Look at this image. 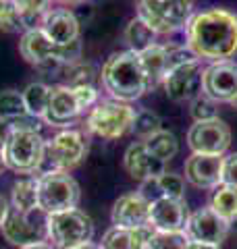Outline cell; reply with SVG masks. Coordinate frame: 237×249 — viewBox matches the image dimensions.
I'll return each mask as SVG.
<instances>
[{"label":"cell","mask_w":237,"mask_h":249,"mask_svg":"<svg viewBox=\"0 0 237 249\" xmlns=\"http://www.w3.org/2000/svg\"><path fill=\"white\" fill-rule=\"evenodd\" d=\"M2 232L9 243L17 247H29L44 243L46 237V220L44 224H38L31 220V214H21L17 210H9V216L2 224Z\"/></svg>","instance_id":"16"},{"label":"cell","mask_w":237,"mask_h":249,"mask_svg":"<svg viewBox=\"0 0 237 249\" xmlns=\"http://www.w3.org/2000/svg\"><path fill=\"white\" fill-rule=\"evenodd\" d=\"M13 210L34 214L38 210V178H19L13 185Z\"/></svg>","instance_id":"23"},{"label":"cell","mask_w":237,"mask_h":249,"mask_svg":"<svg viewBox=\"0 0 237 249\" xmlns=\"http://www.w3.org/2000/svg\"><path fill=\"white\" fill-rule=\"evenodd\" d=\"M50 91H52L50 85H46L42 81L29 83L27 88L21 91L27 116H31V119H44L46 108H48V100H50Z\"/></svg>","instance_id":"21"},{"label":"cell","mask_w":237,"mask_h":249,"mask_svg":"<svg viewBox=\"0 0 237 249\" xmlns=\"http://www.w3.org/2000/svg\"><path fill=\"white\" fill-rule=\"evenodd\" d=\"M185 235L189 241H198V243L220 245L229 235V222L220 218L212 208H200L194 214H189Z\"/></svg>","instance_id":"11"},{"label":"cell","mask_w":237,"mask_h":249,"mask_svg":"<svg viewBox=\"0 0 237 249\" xmlns=\"http://www.w3.org/2000/svg\"><path fill=\"white\" fill-rule=\"evenodd\" d=\"M223 183L237 187V152L223 160Z\"/></svg>","instance_id":"37"},{"label":"cell","mask_w":237,"mask_h":249,"mask_svg":"<svg viewBox=\"0 0 237 249\" xmlns=\"http://www.w3.org/2000/svg\"><path fill=\"white\" fill-rule=\"evenodd\" d=\"M144 145L148 147V152L156 156L158 160H162L164 164H167L169 160H173L177 156L179 152V142H177V137L171 133V131H164L160 129L158 133L154 135H150L144 139Z\"/></svg>","instance_id":"25"},{"label":"cell","mask_w":237,"mask_h":249,"mask_svg":"<svg viewBox=\"0 0 237 249\" xmlns=\"http://www.w3.org/2000/svg\"><path fill=\"white\" fill-rule=\"evenodd\" d=\"M229 104H231L233 108H237V93H235V98H233V100H231V102H229Z\"/></svg>","instance_id":"44"},{"label":"cell","mask_w":237,"mask_h":249,"mask_svg":"<svg viewBox=\"0 0 237 249\" xmlns=\"http://www.w3.org/2000/svg\"><path fill=\"white\" fill-rule=\"evenodd\" d=\"M59 2H65V4H71V2H81V0H59Z\"/></svg>","instance_id":"43"},{"label":"cell","mask_w":237,"mask_h":249,"mask_svg":"<svg viewBox=\"0 0 237 249\" xmlns=\"http://www.w3.org/2000/svg\"><path fill=\"white\" fill-rule=\"evenodd\" d=\"M139 58H141V67H144V73H146L148 89H154L158 83L164 81V77L169 73V48L160 44H154L148 50L141 52Z\"/></svg>","instance_id":"20"},{"label":"cell","mask_w":237,"mask_h":249,"mask_svg":"<svg viewBox=\"0 0 237 249\" xmlns=\"http://www.w3.org/2000/svg\"><path fill=\"white\" fill-rule=\"evenodd\" d=\"M42 31L54 44L65 46L79 40V21L69 9L48 11L42 19Z\"/></svg>","instance_id":"19"},{"label":"cell","mask_w":237,"mask_h":249,"mask_svg":"<svg viewBox=\"0 0 237 249\" xmlns=\"http://www.w3.org/2000/svg\"><path fill=\"white\" fill-rule=\"evenodd\" d=\"M81 106H79L75 91L69 85H57L50 91L48 108H46L44 121L52 124V127H67L69 123H73L79 114H81Z\"/></svg>","instance_id":"18"},{"label":"cell","mask_w":237,"mask_h":249,"mask_svg":"<svg viewBox=\"0 0 237 249\" xmlns=\"http://www.w3.org/2000/svg\"><path fill=\"white\" fill-rule=\"evenodd\" d=\"M202 65L200 60L187 62V65H181L177 69L167 73L164 77V93L173 102H187V100H194L202 88Z\"/></svg>","instance_id":"12"},{"label":"cell","mask_w":237,"mask_h":249,"mask_svg":"<svg viewBox=\"0 0 237 249\" xmlns=\"http://www.w3.org/2000/svg\"><path fill=\"white\" fill-rule=\"evenodd\" d=\"M100 79L104 89L113 96V100L125 104L136 102L138 98L144 96V91H148L141 58L138 52L131 50L115 52L113 56H108L104 67H102Z\"/></svg>","instance_id":"2"},{"label":"cell","mask_w":237,"mask_h":249,"mask_svg":"<svg viewBox=\"0 0 237 249\" xmlns=\"http://www.w3.org/2000/svg\"><path fill=\"white\" fill-rule=\"evenodd\" d=\"M187 48L198 58L229 60L237 54V15L227 9L196 13L187 23Z\"/></svg>","instance_id":"1"},{"label":"cell","mask_w":237,"mask_h":249,"mask_svg":"<svg viewBox=\"0 0 237 249\" xmlns=\"http://www.w3.org/2000/svg\"><path fill=\"white\" fill-rule=\"evenodd\" d=\"M187 218H189V212L183 199L156 197L150 201V224L154 227V231L183 232Z\"/></svg>","instance_id":"13"},{"label":"cell","mask_w":237,"mask_h":249,"mask_svg":"<svg viewBox=\"0 0 237 249\" xmlns=\"http://www.w3.org/2000/svg\"><path fill=\"white\" fill-rule=\"evenodd\" d=\"M136 121V110L118 100H102L88 114L85 127L102 139H118L129 133Z\"/></svg>","instance_id":"8"},{"label":"cell","mask_w":237,"mask_h":249,"mask_svg":"<svg viewBox=\"0 0 237 249\" xmlns=\"http://www.w3.org/2000/svg\"><path fill=\"white\" fill-rule=\"evenodd\" d=\"M13 2L25 31L36 29L38 27L36 23L44 19V15L48 13V6H50V0H13Z\"/></svg>","instance_id":"27"},{"label":"cell","mask_w":237,"mask_h":249,"mask_svg":"<svg viewBox=\"0 0 237 249\" xmlns=\"http://www.w3.org/2000/svg\"><path fill=\"white\" fill-rule=\"evenodd\" d=\"M92 235V218L77 208L46 216V239L54 249H75L83 243H90Z\"/></svg>","instance_id":"6"},{"label":"cell","mask_w":237,"mask_h":249,"mask_svg":"<svg viewBox=\"0 0 237 249\" xmlns=\"http://www.w3.org/2000/svg\"><path fill=\"white\" fill-rule=\"evenodd\" d=\"M23 29V23L13 0H0V31L4 34H17Z\"/></svg>","instance_id":"31"},{"label":"cell","mask_w":237,"mask_h":249,"mask_svg":"<svg viewBox=\"0 0 237 249\" xmlns=\"http://www.w3.org/2000/svg\"><path fill=\"white\" fill-rule=\"evenodd\" d=\"M138 17L158 36L187 27L194 17V0H136Z\"/></svg>","instance_id":"5"},{"label":"cell","mask_w":237,"mask_h":249,"mask_svg":"<svg viewBox=\"0 0 237 249\" xmlns=\"http://www.w3.org/2000/svg\"><path fill=\"white\" fill-rule=\"evenodd\" d=\"M154 232H156V231H154L152 224H144V227L131 229V231H129L131 249H150V243H152Z\"/></svg>","instance_id":"35"},{"label":"cell","mask_w":237,"mask_h":249,"mask_svg":"<svg viewBox=\"0 0 237 249\" xmlns=\"http://www.w3.org/2000/svg\"><path fill=\"white\" fill-rule=\"evenodd\" d=\"M156 36H158L156 31L150 29L139 17H133L127 23V27H125V42H127L131 52H138V54L148 50L150 46H154Z\"/></svg>","instance_id":"24"},{"label":"cell","mask_w":237,"mask_h":249,"mask_svg":"<svg viewBox=\"0 0 237 249\" xmlns=\"http://www.w3.org/2000/svg\"><path fill=\"white\" fill-rule=\"evenodd\" d=\"M110 218H113L115 227L127 229V231L150 224V199L144 193H127V196H121L115 201Z\"/></svg>","instance_id":"15"},{"label":"cell","mask_w":237,"mask_h":249,"mask_svg":"<svg viewBox=\"0 0 237 249\" xmlns=\"http://www.w3.org/2000/svg\"><path fill=\"white\" fill-rule=\"evenodd\" d=\"M223 156L192 154L185 160V178L198 189H215L223 183Z\"/></svg>","instance_id":"14"},{"label":"cell","mask_w":237,"mask_h":249,"mask_svg":"<svg viewBox=\"0 0 237 249\" xmlns=\"http://www.w3.org/2000/svg\"><path fill=\"white\" fill-rule=\"evenodd\" d=\"M62 73L69 79V88H81V85H94V67L85 62H75V65L62 67Z\"/></svg>","instance_id":"30"},{"label":"cell","mask_w":237,"mask_h":249,"mask_svg":"<svg viewBox=\"0 0 237 249\" xmlns=\"http://www.w3.org/2000/svg\"><path fill=\"white\" fill-rule=\"evenodd\" d=\"M9 204H6V199L0 196V227L4 224V220H6V216H9Z\"/></svg>","instance_id":"38"},{"label":"cell","mask_w":237,"mask_h":249,"mask_svg":"<svg viewBox=\"0 0 237 249\" xmlns=\"http://www.w3.org/2000/svg\"><path fill=\"white\" fill-rule=\"evenodd\" d=\"M202 91L215 102H231L237 93V62H210L202 73Z\"/></svg>","instance_id":"10"},{"label":"cell","mask_w":237,"mask_h":249,"mask_svg":"<svg viewBox=\"0 0 237 249\" xmlns=\"http://www.w3.org/2000/svg\"><path fill=\"white\" fill-rule=\"evenodd\" d=\"M79 197H81L79 185L69 173L38 177V210L46 216L77 208Z\"/></svg>","instance_id":"7"},{"label":"cell","mask_w":237,"mask_h":249,"mask_svg":"<svg viewBox=\"0 0 237 249\" xmlns=\"http://www.w3.org/2000/svg\"><path fill=\"white\" fill-rule=\"evenodd\" d=\"M185 249H220V245H210V243H198V241H189Z\"/></svg>","instance_id":"39"},{"label":"cell","mask_w":237,"mask_h":249,"mask_svg":"<svg viewBox=\"0 0 237 249\" xmlns=\"http://www.w3.org/2000/svg\"><path fill=\"white\" fill-rule=\"evenodd\" d=\"M192 116H194V123H200V121H210V119H217V102L210 100L206 93H198V96L192 100Z\"/></svg>","instance_id":"33"},{"label":"cell","mask_w":237,"mask_h":249,"mask_svg":"<svg viewBox=\"0 0 237 249\" xmlns=\"http://www.w3.org/2000/svg\"><path fill=\"white\" fill-rule=\"evenodd\" d=\"M208 208H212L220 218H225L227 222L235 220L237 218V187L225 185V183L215 187Z\"/></svg>","instance_id":"22"},{"label":"cell","mask_w":237,"mask_h":249,"mask_svg":"<svg viewBox=\"0 0 237 249\" xmlns=\"http://www.w3.org/2000/svg\"><path fill=\"white\" fill-rule=\"evenodd\" d=\"M123 164L131 178H138V181H144V183L154 181V178H158L162 173H167V164H164L162 160H158L156 156L150 154L144 142H136L125 150Z\"/></svg>","instance_id":"17"},{"label":"cell","mask_w":237,"mask_h":249,"mask_svg":"<svg viewBox=\"0 0 237 249\" xmlns=\"http://www.w3.org/2000/svg\"><path fill=\"white\" fill-rule=\"evenodd\" d=\"M160 129H162V121H160V116H158L156 112H152V110L136 112V121H133V127H131V131L136 135H139L141 139H146L150 135L158 133Z\"/></svg>","instance_id":"29"},{"label":"cell","mask_w":237,"mask_h":249,"mask_svg":"<svg viewBox=\"0 0 237 249\" xmlns=\"http://www.w3.org/2000/svg\"><path fill=\"white\" fill-rule=\"evenodd\" d=\"M189 239L185 232H162L156 231L152 237L150 249H185Z\"/></svg>","instance_id":"32"},{"label":"cell","mask_w":237,"mask_h":249,"mask_svg":"<svg viewBox=\"0 0 237 249\" xmlns=\"http://www.w3.org/2000/svg\"><path fill=\"white\" fill-rule=\"evenodd\" d=\"M25 119L11 123L4 135V164L19 175L38 173L46 150V139L38 131V119L31 123Z\"/></svg>","instance_id":"3"},{"label":"cell","mask_w":237,"mask_h":249,"mask_svg":"<svg viewBox=\"0 0 237 249\" xmlns=\"http://www.w3.org/2000/svg\"><path fill=\"white\" fill-rule=\"evenodd\" d=\"M85 152H88V139L81 131H59L50 142H46L44 160L38 168V175L44 177L50 173H69L85 158Z\"/></svg>","instance_id":"4"},{"label":"cell","mask_w":237,"mask_h":249,"mask_svg":"<svg viewBox=\"0 0 237 249\" xmlns=\"http://www.w3.org/2000/svg\"><path fill=\"white\" fill-rule=\"evenodd\" d=\"M27 110L23 104V96L17 89H2L0 91V123H15L25 119Z\"/></svg>","instance_id":"26"},{"label":"cell","mask_w":237,"mask_h":249,"mask_svg":"<svg viewBox=\"0 0 237 249\" xmlns=\"http://www.w3.org/2000/svg\"><path fill=\"white\" fill-rule=\"evenodd\" d=\"M75 249H100V247L94 245V243H83V245H79V247H75Z\"/></svg>","instance_id":"42"},{"label":"cell","mask_w":237,"mask_h":249,"mask_svg":"<svg viewBox=\"0 0 237 249\" xmlns=\"http://www.w3.org/2000/svg\"><path fill=\"white\" fill-rule=\"evenodd\" d=\"M73 91H75V98H77L79 106H81V110L98 104V89L94 88V85H81V88H73Z\"/></svg>","instance_id":"36"},{"label":"cell","mask_w":237,"mask_h":249,"mask_svg":"<svg viewBox=\"0 0 237 249\" xmlns=\"http://www.w3.org/2000/svg\"><path fill=\"white\" fill-rule=\"evenodd\" d=\"M100 249H131L129 231L127 229H118V227L108 229L104 232V237H102Z\"/></svg>","instance_id":"34"},{"label":"cell","mask_w":237,"mask_h":249,"mask_svg":"<svg viewBox=\"0 0 237 249\" xmlns=\"http://www.w3.org/2000/svg\"><path fill=\"white\" fill-rule=\"evenodd\" d=\"M21 249H52V247H48L46 243H38V245H29V247H21Z\"/></svg>","instance_id":"41"},{"label":"cell","mask_w":237,"mask_h":249,"mask_svg":"<svg viewBox=\"0 0 237 249\" xmlns=\"http://www.w3.org/2000/svg\"><path fill=\"white\" fill-rule=\"evenodd\" d=\"M152 183L156 185V189H158V197L183 199V193H185V181H183V177H179L175 173H162L158 178H154Z\"/></svg>","instance_id":"28"},{"label":"cell","mask_w":237,"mask_h":249,"mask_svg":"<svg viewBox=\"0 0 237 249\" xmlns=\"http://www.w3.org/2000/svg\"><path fill=\"white\" fill-rule=\"evenodd\" d=\"M187 145L194 154L223 156L231 145V129L223 119L194 123L187 131Z\"/></svg>","instance_id":"9"},{"label":"cell","mask_w":237,"mask_h":249,"mask_svg":"<svg viewBox=\"0 0 237 249\" xmlns=\"http://www.w3.org/2000/svg\"><path fill=\"white\" fill-rule=\"evenodd\" d=\"M6 168V164H4V139L0 137V173Z\"/></svg>","instance_id":"40"}]
</instances>
